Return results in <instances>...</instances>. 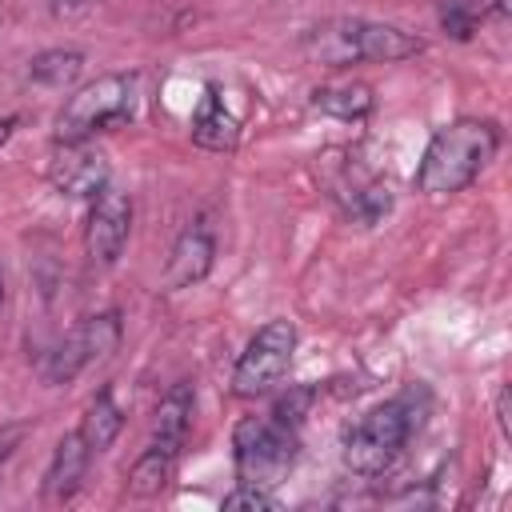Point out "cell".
<instances>
[{
  "label": "cell",
  "mask_w": 512,
  "mask_h": 512,
  "mask_svg": "<svg viewBox=\"0 0 512 512\" xmlns=\"http://www.w3.org/2000/svg\"><path fill=\"white\" fill-rule=\"evenodd\" d=\"M424 52L416 32H404L384 20L364 16H332L312 24L300 36V56L320 68H352V64H396Z\"/></svg>",
  "instance_id": "cell-1"
},
{
  "label": "cell",
  "mask_w": 512,
  "mask_h": 512,
  "mask_svg": "<svg viewBox=\"0 0 512 512\" xmlns=\"http://www.w3.org/2000/svg\"><path fill=\"white\" fill-rule=\"evenodd\" d=\"M500 124L496 120H480V116H460L444 128L432 132L420 164H416V192L424 196H452L464 192L500 152Z\"/></svg>",
  "instance_id": "cell-2"
},
{
  "label": "cell",
  "mask_w": 512,
  "mask_h": 512,
  "mask_svg": "<svg viewBox=\"0 0 512 512\" xmlns=\"http://www.w3.org/2000/svg\"><path fill=\"white\" fill-rule=\"evenodd\" d=\"M428 416V392L416 384L376 408H368L344 436V468L356 476H384Z\"/></svg>",
  "instance_id": "cell-3"
},
{
  "label": "cell",
  "mask_w": 512,
  "mask_h": 512,
  "mask_svg": "<svg viewBox=\"0 0 512 512\" xmlns=\"http://www.w3.org/2000/svg\"><path fill=\"white\" fill-rule=\"evenodd\" d=\"M300 456V432L276 424L272 416H244L232 428V468L236 484L252 488H276L288 480Z\"/></svg>",
  "instance_id": "cell-4"
},
{
  "label": "cell",
  "mask_w": 512,
  "mask_h": 512,
  "mask_svg": "<svg viewBox=\"0 0 512 512\" xmlns=\"http://www.w3.org/2000/svg\"><path fill=\"white\" fill-rule=\"evenodd\" d=\"M132 100H136V76H128V72H104V76L88 80L56 112V132H52L56 144L92 140L96 132L124 124L132 116Z\"/></svg>",
  "instance_id": "cell-5"
},
{
  "label": "cell",
  "mask_w": 512,
  "mask_h": 512,
  "mask_svg": "<svg viewBox=\"0 0 512 512\" xmlns=\"http://www.w3.org/2000/svg\"><path fill=\"white\" fill-rule=\"evenodd\" d=\"M292 352H296V324L292 320L276 316V320L260 324L232 368V396L256 400V396L272 392L288 376Z\"/></svg>",
  "instance_id": "cell-6"
},
{
  "label": "cell",
  "mask_w": 512,
  "mask_h": 512,
  "mask_svg": "<svg viewBox=\"0 0 512 512\" xmlns=\"http://www.w3.org/2000/svg\"><path fill=\"white\" fill-rule=\"evenodd\" d=\"M108 156L92 140H64L48 160V184L68 200H92L108 188Z\"/></svg>",
  "instance_id": "cell-7"
},
{
  "label": "cell",
  "mask_w": 512,
  "mask_h": 512,
  "mask_svg": "<svg viewBox=\"0 0 512 512\" xmlns=\"http://www.w3.org/2000/svg\"><path fill=\"white\" fill-rule=\"evenodd\" d=\"M128 232H132V196L108 184L104 192L92 196V208H88V224H84L88 260L100 268H112L128 244Z\"/></svg>",
  "instance_id": "cell-8"
},
{
  "label": "cell",
  "mask_w": 512,
  "mask_h": 512,
  "mask_svg": "<svg viewBox=\"0 0 512 512\" xmlns=\"http://www.w3.org/2000/svg\"><path fill=\"white\" fill-rule=\"evenodd\" d=\"M212 264H216V236L208 232L204 220H196V224H188V228L176 236V244H172V252H168V264H164V292H180V288L200 284V280L212 272Z\"/></svg>",
  "instance_id": "cell-9"
},
{
  "label": "cell",
  "mask_w": 512,
  "mask_h": 512,
  "mask_svg": "<svg viewBox=\"0 0 512 512\" xmlns=\"http://www.w3.org/2000/svg\"><path fill=\"white\" fill-rule=\"evenodd\" d=\"M332 196L340 200L344 216L356 220L360 228H372L392 212V188L368 172H356L352 164H340V176L332 180Z\"/></svg>",
  "instance_id": "cell-10"
},
{
  "label": "cell",
  "mask_w": 512,
  "mask_h": 512,
  "mask_svg": "<svg viewBox=\"0 0 512 512\" xmlns=\"http://www.w3.org/2000/svg\"><path fill=\"white\" fill-rule=\"evenodd\" d=\"M88 460H92V448L84 444L80 428L64 432L56 440V448H52L48 468H44V504H68L80 492V484H84Z\"/></svg>",
  "instance_id": "cell-11"
},
{
  "label": "cell",
  "mask_w": 512,
  "mask_h": 512,
  "mask_svg": "<svg viewBox=\"0 0 512 512\" xmlns=\"http://www.w3.org/2000/svg\"><path fill=\"white\" fill-rule=\"evenodd\" d=\"M192 144L204 152H232L240 144V120L232 116L216 84L204 92V104L192 116Z\"/></svg>",
  "instance_id": "cell-12"
},
{
  "label": "cell",
  "mask_w": 512,
  "mask_h": 512,
  "mask_svg": "<svg viewBox=\"0 0 512 512\" xmlns=\"http://www.w3.org/2000/svg\"><path fill=\"white\" fill-rule=\"evenodd\" d=\"M188 428H192V384H172L164 392V400L156 404V420H152V444L156 448H168L180 456L184 440H188Z\"/></svg>",
  "instance_id": "cell-13"
},
{
  "label": "cell",
  "mask_w": 512,
  "mask_h": 512,
  "mask_svg": "<svg viewBox=\"0 0 512 512\" xmlns=\"http://www.w3.org/2000/svg\"><path fill=\"white\" fill-rule=\"evenodd\" d=\"M308 104H312L316 112L332 116V120H364V116L372 112L376 96H372V88H368L364 80H332V84L312 88Z\"/></svg>",
  "instance_id": "cell-14"
},
{
  "label": "cell",
  "mask_w": 512,
  "mask_h": 512,
  "mask_svg": "<svg viewBox=\"0 0 512 512\" xmlns=\"http://www.w3.org/2000/svg\"><path fill=\"white\" fill-rule=\"evenodd\" d=\"M176 460H180L176 452L148 444V448L136 456V464L128 468V492L140 496V500L160 496V492L172 484V476H176Z\"/></svg>",
  "instance_id": "cell-15"
},
{
  "label": "cell",
  "mask_w": 512,
  "mask_h": 512,
  "mask_svg": "<svg viewBox=\"0 0 512 512\" xmlns=\"http://www.w3.org/2000/svg\"><path fill=\"white\" fill-rule=\"evenodd\" d=\"M120 428H124V412H120L112 388H100L96 400L88 404L84 420H80V436H84V444L92 448V456H96V452H108V448L116 444Z\"/></svg>",
  "instance_id": "cell-16"
},
{
  "label": "cell",
  "mask_w": 512,
  "mask_h": 512,
  "mask_svg": "<svg viewBox=\"0 0 512 512\" xmlns=\"http://www.w3.org/2000/svg\"><path fill=\"white\" fill-rule=\"evenodd\" d=\"M84 68L80 48H44L28 60V80L40 88H68Z\"/></svg>",
  "instance_id": "cell-17"
},
{
  "label": "cell",
  "mask_w": 512,
  "mask_h": 512,
  "mask_svg": "<svg viewBox=\"0 0 512 512\" xmlns=\"http://www.w3.org/2000/svg\"><path fill=\"white\" fill-rule=\"evenodd\" d=\"M92 364V356H88V344H84V336H80V328H72L44 360H40V376L48 380V384H68V380H76L84 368Z\"/></svg>",
  "instance_id": "cell-18"
},
{
  "label": "cell",
  "mask_w": 512,
  "mask_h": 512,
  "mask_svg": "<svg viewBox=\"0 0 512 512\" xmlns=\"http://www.w3.org/2000/svg\"><path fill=\"white\" fill-rule=\"evenodd\" d=\"M76 328H80V336H84V344H88V356H92V360L112 356V352L120 348V336H124L120 312H96V316L80 320Z\"/></svg>",
  "instance_id": "cell-19"
},
{
  "label": "cell",
  "mask_w": 512,
  "mask_h": 512,
  "mask_svg": "<svg viewBox=\"0 0 512 512\" xmlns=\"http://www.w3.org/2000/svg\"><path fill=\"white\" fill-rule=\"evenodd\" d=\"M484 12L488 8L476 0H436V20H440L444 36H452V40H472Z\"/></svg>",
  "instance_id": "cell-20"
},
{
  "label": "cell",
  "mask_w": 512,
  "mask_h": 512,
  "mask_svg": "<svg viewBox=\"0 0 512 512\" xmlns=\"http://www.w3.org/2000/svg\"><path fill=\"white\" fill-rule=\"evenodd\" d=\"M312 400H316V388H312V384H296V388H288V396H280V400L272 404V412H268V416H272L276 424H284V428L300 432V424H304V416H308Z\"/></svg>",
  "instance_id": "cell-21"
},
{
  "label": "cell",
  "mask_w": 512,
  "mask_h": 512,
  "mask_svg": "<svg viewBox=\"0 0 512 512\" xmlns=\"http://www.w3.org/2000/svg\"><path fill=\"white\" fill-rule=\"evenodd\" d=\"M224 508H228V512H240V508H248V512H276V508H280V500H276L268 488L236 484V488L224 496Z\"/></svg>",
  "instance_id": "cell-22"
},
{
  "label": "cell",
  "mask_w": 512,
  "mask_h": 512,
  "mask_svg": "<svg viewBox=\"0 0 512 512\" xmlns=\"http://www.w3.org/2000/svg\"><path fill=\"white\" fill-rule=\"evenodd\" d=\"M24 436H28V424H0V464L12 460V452L24 444Z\"/></svg>",
  "instance_id": "cell-23"
},
{
  "label": "cell",
  "mask_w": 512,
  "mask_h": 512,
  "mask_svg": "<svg viewBox=\"0 0 512 512\" xmlns=\"http://www.w3.org/2000/svg\"><path fill=\"white\" fill-rule=\"evenodd\" d=\"M496 420H500L504 440H512V424H508V388H500V392H496Z\"/></svg>",
  "instance_id": "cell-24"
},
{
  "label": "cell",
  "mask_w": 512,
  "mask_h": 512,
  "mask_svg": "<svg viewBox=\"0 0 512 512\" xmlns=\"http://www.w3.org/2000/svg\"><path fill=\"white\" fill-rule=\"evenodd\" d=\"M16 124H20L16 116H0V148H4L8 140H12V132H16Z\"/></svg>",
  "instance_id": "cell-25"
},
{
  "label": "cell",
  "mask_w": 512,
  "mask_h": 512,
  "mask_svg": "<svg viewBox=\"0 0 512 512\" xmlns=\"http://www.w3.org/2000/svg\"><path fill=\"white\" fill-rule=\"evenodd\" d=\"M492 12L496 16H512V0H492Z\"/></svg>",
  "instance_id": "cell-26"
},
{
  "label": "cell",
  "mask_w": 512,
  "mask_h": 512,
  "mask_svg": "<svg viewBox=\"0 0 512 512\" xmlns=\"http://www.w3.org/2000/svg\"><path fill=\"white\" fill-rule=\"evenodd\" d=\"M0 304H4V280H0Z\"/></svg>",
  "instance_id": "cell-27"
}]
</instances>
